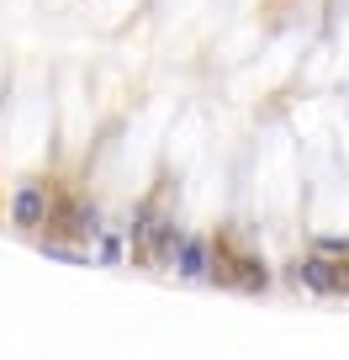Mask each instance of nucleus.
<instances>
[{
	"label": "nucleus",
	"instance_id": "1",
	"mask_svg": "<svg viewBox=\"0 0 349 360\" xmlns=\"http://www.w3.org/2000/svg\"><path fill=\"white\" fill-rule=\"evenodd\" d=\"M48 212H53V202H48V186H37V180H27L22 191L11 196V223L16 228H43Z\"/></svg>",
	"mask_w": 349,
	"mask_h": 360
},
{
	"label": "nucleus",
	"instance_id": "3",
	"mask_svg": "<svg viewBox=\"0 0 349 360\" xmlns=\"http://www.w3.org/2000/svg\"><path fill=\"white\" fill-rule=\"evenodd\" d=\"M48 228L53 233H96V212L79 202H58L53 212H48Z\"/></svg>",
	"mask_w": 349,
	"mask_h": 360
},
{
	"label": "nucleus",
	"instance_id": "5",
	"mask_svg": "<svg viewBox=\"0 0 349 360\" xmlns=\"http://www.w3.org/2000/svg\"><path fill=\"white\" fill-rule=\"evenodd\" d=\"M228 259V281L233 286H244V292H265V270H259V259H249V255H223Z\"/></svg>",
	"mask_w": 349,
	"mask_h": 360
},
{
	"label": "nucleus",
	"instance_id": "6",
	"mask_svg": "<svg viewBox=\"0 0 349 360\" xmlns=\"http://www.w3.org/2000/svg\"><path fill=\"white\" fill-rule=\"evenodd\" d=\"M148 238H154V259H175V249H180V228H175V223H154V228H148Z\"/></svg>",
	"mask_w": 349,
	"mask_h": 360
},
{
	"label": "nucleus",
	"instance_id": "2",
	"mask_svg": "<svg viewBox=\"0 0 349 360\" xmlns=\"http://www.w3.org/2000/svg\"><path fill=\"white\" fill-rule=\"evenodd\" d=\"M296 281L312 286V292H349V265H323V259H307V265H296Z\"/></svg>",
	"mask_w": 349,
	"mask_h": 360
},
{
	"label": "nucleus",
	"instance_id": "4",
	"mask_svg": "<svg viewBox=\"0 0 349 360\" xmlns=\"http://www.w3.org/2000/svg\"><path fill=\"white\" fill-rule=\"evenodd\" d=\"M175 270H180L185 281H202L206 270H212V255H206L202 238H180V249H175Z\"/></svg>",
	"mask_w": 349,
	"mask_h": 360
}]
</instances>
